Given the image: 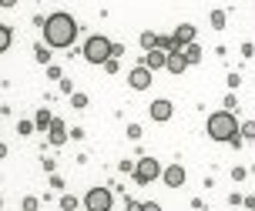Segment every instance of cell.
Here are the masks:
<instances>
[{
	"label": "cell",
	"mask_w": 255,
	"mask_h": 211,
	"mask_svg": "<svg viewBox=\"0 0 255 211\" xmlns=\"http://www.w3.org/2000/svg\"><path fill=\"white\" fill-rule=\"evenodd\" d=\"M40 27H44V40L51 47H71L77 37V24H74V17H67V13H54L47 20H40Z\"/></svg>",
	"instance_id": "6da1fadb"
},
{
	"label": "cell",
	"mask_w": 255,
	"mask_h": 211,
	"mask_svg": "<svg viewBox=\"0 0 255 211\" xmlns=\"http://www.w3.org/2000/svg\"><path fill=\"white\" fill-rule=\"evenodd\" d=\"M235 131H239L235 114L215 111L212 117H208V137H215V141H235Z\"/></svg>",
	"instance_id": "7a4b0ae2"
},
{
	"label": "cell",
	"mask_w": 255,
	"mask_h": 211,
	"mask_svg": "<svg viewBox=\"0 0 255 211\" xmlns=\"http://www.w3.org/2000/svg\"><path fill=\"white\" fill-rule=\"evenodd\" d=\"M111 47H115V44L108 37H98V34H94V37L84 44V57H88L91 64H108L111 61Z\"/></svg>",
	"instance_id": "3957f363"
},
{
	"label": "cell",
	"mask_w": 255,
	"mask_h": 211,
	"mask_svg": "<svg viewBox=\"0 0 255 211\" xmlns=\"http://www.w3.org/2000/svg\"><path fill=\"white\" fill-rule=\"evenodd\" d=\"M84 205H88V211H111V191L108 188H91Z\"/></svg>",
	"instance_id": "277c9868"
},
{
	"label": "cell",
	"mask_w": 255,
	"mask_h": 211,
	"mask_svg": "<svg viewBox=\"0 0 255 211\" xmlns=\"http://www.w3.org/2000/svg\"><path fill=\"white\" fill-rule=\"evenodd\" d=\"M161 174V164L154 161V158H141L138 161V168H134V178H138L141 185H148V181H154Z\"/></svg>",
	"instance_id": "5b68a950"
},
{
	"label": "cell",
	"mask_w": 255,
	"mask_h": 211,
	"mask_svg": "<svg viewBox=\"0 0 255 211\" xmlns=\"http://www.w3.org/2000/svg\"><path fill=\"white\" fill-rule=\"evenodd\" d=\"M128 84L134 87V91H144V87L151 84V71H148V67H134V71L128 74Z\"/></svg>",
	"instance_id": "8992f818"
},
{
	"label": "cell",
	"mask_w": 255,
	"mask_h": 211,
	"mask_svg": "<svg viewBox=\"0 0 255 211\" xmlns=\"http://www.w3.org/2000/svg\"><path fill=\"white\" fill-rule=\"evenodd\" d=\"M165 185L168 188H181V185H185V168H181V164L165 168Z\"/></svg>",
	"instance_id": "52a82bcc"
},
{
	"label": "cell",
	"mask_w": 255,
	"mask_h": 211,
	"mask_svg": "<svg viewBox=\"0 0 255 211\" xmlns=\"http://www.w3.org/2000/svg\"><path fill=\"white\" fill-rule=\"evenodd\" d=\"M165 61H168V54H165V50H148V54H144V64H141V67H148V71H158V67H165Z\"/></svg>",
	"instance_id": "ba28073f"
},
{
	"label": "cell",
	"mask_w": 255,
	"mask_h": 211,
	"mask_svg": "<svg viewBox=\"0 0 255 211\" xmlns=\"http://www.w3.org/2000/svg\"><path fill=\"white\" fill-rule=\"evenodd\" d=\"M165 67L171 71V74H181V71L188 67V61H185V54H181V50H171V54H168V61H165Z\"/></svg>",
	"instance_id": "9c48e42d"
},
{
	"label": "cell",
	"mask_w": 255,
	"mask_h": 211,
	"mask_svg": "<svg viewBox=\"0 0 255 211\" xmlns=\"http://www.w3.org/2000/svg\"><path fill=\"white\" fill-rule=\"evenodd\" d=\"M191 40H195V27H191V24H185V27H178V30H175V47H178V50H181V44L188 47Z\"/></svg>",
	"instance_id": "30bf717a"
},
{
	"label": "cell",
	"mask_w": 255,
	"mask_h": 211,
	"mask_svg": "<svg viewBox=\"0 0 255 211\" xmlns=\"http://www.w3.org/2000/svg\"><path fill=\"white\" fill-rule=\"evenodd\" d=\"M151 117L154 121H168V117H171V101H154L151 104Z\"/></svg>",
	"instance_id": "8fae6325"
},
{
	"label": "cell",
	"mask_w": 255,
	"mask_h": 211,
	"mask_svg": "<svg viewBox=\"0 0 255 211\" xmlns=\"http://www.w3.org/2000/svg\"><path fill=\"white\" fill-rule=\"evenodd\" d=\"M51 141H54V144H64V141H67V131H64L61 121H54V124H51Z\"/></svg>",
	"instance_id": "7c38bea8"
},
{
	"label": "cell",
	"mask_w": 255,
	"mask_h": 211,
	"mask_svg": "<svg viewBox=\"0 0 255 211\" xmlns=\"http://www.w3.org/2000/svg\"><path fill=\"white\" fill-rule=\"evenodd\" d=\"M54 124V117L47 111H37V117H34V127H37V131H47V127Z\"/></svg>",
	"instance_id": "4fadbf2b"
},
{
	"label": "cell",
	"mask_w": 255,
	"mask_h": 211,
	"mask_svg": "<svg viewBox=\"0 0 255 211\" xmlns=\"http://www.w3.org/2000/svg\"><path fill=\"white\" fill-rule=\"evenodd\" d=\"M185 61H188V64H198V61H202V50L195 47V44H188V47H185Z\"/></svg>",
	"instance_id": "5bb4252c"
},
{
	"label": "cell",
	"mask_w": 255,
	"mask_h": 211,
	"mask_svg": "<svg viewBox=\"0 0 255 211\" xmlns=\"http://www.w3.org/2000/svg\"><path fill=\"white\" fill-rule=\"evenodd\" d=\"M7 47H10V27H7V24H0V54H3Z\"/></svg>",
	"instance_id": "9a60e30c"
},
{
	"label": "cell",
	"mask_w": 255,
	"mask_h": 211,
	"mask_svg": "<svg viewBox=\"0 0 255 211\" xmlns=\"http://www.w3.org/2000/svg\"><path fill=\"white\" fill-rule=\"evenodd\" d=\"M239 131H242V137H255V121H249V124H242Z\"/></svg>",
	"instance_id": "2e32d148"
},
{
	"label": "cell",
	"mask_w": 255,
	"mask_h": 211,
	"mask_svg": "<svg viewBox=\"0 0 255 211\" xmlns=\"http://www.w3.org/2000/svg\"><path fill=\"white\" fill-rule=\"evenodd\" d=\"M17 131H20V134H34V124H30V121H20V127H17Z\"/></svg>",
	"instance_id": "e0dca14e"
},
{
	"label": "cell",
	"mask_w": 255,
	"mask_h": 211,
	"mask_svg": "<svg viewBox=\"0 0 255 211\" xmlns=\"http://www.w3.org/2000/svg\"><path fill=\"white\" fill-rule=\"evenodd\" d=\"M24 211H37V198H24Z\"/></svg>",
	"instance_id": "ac0fdd59"
},
{
	"label": "cell",
	"mask_w": 255,
	"mask_h": 211,
	"mask_svg": "<svg viewBox=\"0 0 255 211\" xmlns=\"http://www.w3.org/2000/svg\"><path fill=\"white\" fill-rule=\"evenodd\" d=\"M37 61H51V50H47V47H37Z\"/></svg>",
	"instance_id": "d6986e66"
},
{
	"label": "cell",
	"mask_w": 255,
	"mask_h": 211,
	"mask_svg": "<svg viewBox=\"0 0 255 211\" xmlns=\"http://www.w3.org/2000/svg\"><path fill=\"white\" fill-rule=\"evenodd\" d=\"M212 27H225V17L222 13H212Z\"/></svg>",
	"instance_id": "ffe728a7"
},
{
	"label": "cell",
	"mask_w": 255,
	"mask_h": 211,
	"mask_svg": "<svg viewBox=\"0 0 255 211\" xmlns=\"http://www.w3.org/2000/svg\"><path fill=\"white\" fill-rule=\"evenodd\" d=\"M61 205H64V211H74V205H77V201H74V198H71V195H67V198H64V201H61Z\"/></svg>",
	"instance_id": "44dd1931"
},
{
	"label": "cell",
	"mask_w": 255,
	"mask_h": 211,
	"mask_svg": "<svg viewBox=\"0 0 255 211\" xmlns=\"http://www.w3.org/2000/svg\"><path fill=\"white\" fill-rule=\"evenodd\" d=\"M141 211H161V208H158L154 201H148V205H141Z\"/></svg>",
	"instance_id": "7402d4cb"
},
{
	"label": "cell",
	"mask_w": 255,
	"mask_h": 211,
	"mask_svg": "<svg viewBox=\"0 0 255 211\" xmlns=\"http://www.w3.org/2000/svg\"><path fill=\"white\" fill-rule=\"evenodd\" d=\"M128 211H141V205L138 201H128Z\"/></svg>",
	"instance_id": "603a6c76"
},
{
	"label": "cell",
	"mask_w": 255,
	"mask_h": 211,
	"mask_svg": "<svg viewBox=\"0 0 255 211\" xmlns=\"http://www.w3.org/2000/svg\"><path fill=\"white\" fill-rule=\"evenodd\" d=\"M3 154H7V148H3V144H0V158H3Z\"/></svg>",
	"instance_id": "cb8c5ba5"
},
{
	"label": "cell",
	"mask_w": 255,
	"mask_h": 211,
	"mask_svg": "<svg viewBox=\"0 0 255 211\" xmlns=\"http://www.w3.org/2000/svg\"><path fill=\"white\" fill-rule=\"evenodd\" d=\"M252 211H255V208H252Z\"/></svg>",
	"instance_id": "d4e9b609"
}]
</instances>
